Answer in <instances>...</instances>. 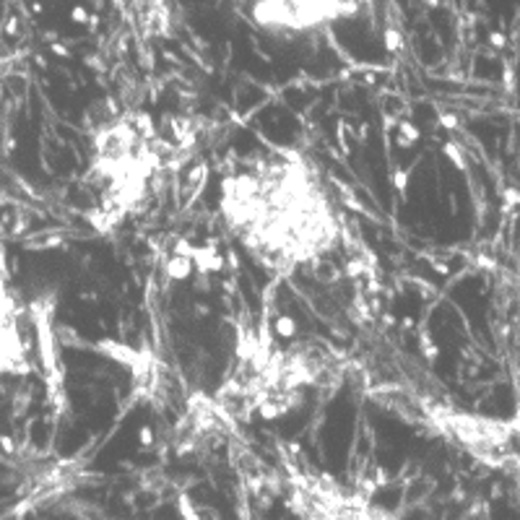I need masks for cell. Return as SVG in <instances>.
<instances>
[{
	"mask_svg": "<svg viewBox=\"0 0 520 520\" xmlns=\"http://www.w3.org/2000/svg\"><path fill=\"white\" fill-rule=\"evenodd\" d=\"M221 190L229 232L279 276L320 260L341 237L320 177L302 154H268L224 179Z\"/></svg>",
	"mask_w": 520,
	"mask_h": 520,
	"instance_id": "6da1fadb",
	"label": "cell"
},
{
	"mask_svg": "<svg viewBox=\"0 0 520 520\" xmlns=\"http://www.w3.org/2000/svg\"><path fill=\"white\" fill-rule=\"evenodd\" d=\"M351 0H258L255 13L263 24L307 29L346 13Z\"/></svg>",
	"mask_w": 520,
	"mask_h": 520,
	"instance_id": "7a4b0ae2",
	"label": "cell"
}]
</instances>
